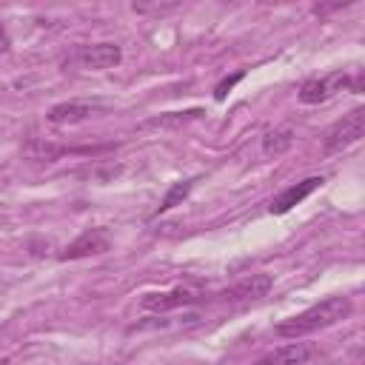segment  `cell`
<instances>
[{"label":"cell","mask_w":365,"mask_h":365,"mask_svg":"<svg viewBox=\"0 0 365 365\" xmlns=\"http://www.w3.org/2000/svg\"><path fill=\"white\" fill-rule=\"evenodd\" d=\"M351 314V299L348 297H328L311 308H305L302 314L297 317H288L277 325V334L279 336H305L311 331H319V328H328V325H336L339 319H345Z\"/></svg>","instance_id":"1"},{"label":"cell","mask_w":365,"mask_h":365,"mask_svg":"<svg viewBox=\"0 0 365 365\" xmlns=\"http://www.w3.org/2000/svg\"><path fill=\"white\" fill-rule=\"evenodd\" d=\"M342 88H351V91H362V74L356 71L354 77L342 74V71H334V74H325V77H314V80H305L302 88H299V100L305 106H317V103H325L328 97H334L336 91Z\"/></svg>","instance_id":"2"},{"label":"cell","mask_w":365,"mask_h":365,"mask_svg":"<svg viewBox=\"0 0 365 365\" xmlns=\"http://www.w3.org/2000/svg\"><path fill=\"white\" fill-rule=\"evenodd\" d=\"M362 131H365V108H354V111L342 114V120H336L328 128V134L322 140V151L325 154H336V151L354 145L362 137Z\"/></svg>","instance_id":"3"},{"label":"cell","mask_w":365,"mask_h":365,"mask_svg":"<svg viewBox=\"0 0 365 365\" xmlns=\"http://www.w3.org/2000/svg\"><path fill=\"white\" fill-rule=\"evenodd\" d=\"M111 248V237L106 228H86L74 242H68L57 257L60 259H83V257H97Z\"/></svg>","instance_id":"4"},{"label":"cell","mask_w":365,"mask_h":365,"mask_svg":"<svg viewBox=\"0 0 365 365\" xmlns=\"http://www.w3.org/2000/svg\"><path fill=\"white\" fill-rule=\"evenodd\" d=\"M108 106L100 103V100H66V103H57L48 108V123L54 125H66V123H80V120H88L100 111H106Z\"/></svg>","instance_id":"5"},{"label":"cell","mask_w":365,"mask_h":365,"mask_svg":"<svg viewBox=\"0 0 365 365\" xmlns=\"http://www.w3.org/2000/svg\"><path fill=\"white\" fill-rule=\"evenodd\" d=\"M205 302V294L197 288H171L165 294H145L143 297V308L145 311H171V308H185V305H197Z\"/></svg>","instance_id":"6"},{"label":"cell","mask_w":365,"mask_h":365,"mask_svg":"<svg viewBox=\"0 0 365 365\" xmlns=\"http://www.w3.org/2000/svg\"><path fill=\"white\" fill-rule=\"evenodd\" d=\"M74 60L83 66V68H94V71H103V68H111L123 60V48L117 43H94V46H80L74 51Z\"/></svg>","instance_id":"7"},{"label":"cell","mask_w":365,"mask_h":365,"mask_svg":"<svg viewBox=\"0 0 365 365\" xmlns=\"http://www.w3.org/2000/svg\"><path fill=\"white\" fill-rule=\"evenodd\" d=\"M274 285V277L271 274H251L245 279H240L237 285H231L228 291L220 294L222 302H254L259 297H265Z\"/></svg>","instance_id":"8"},{"label":"cell","mask_w":365,"mask_h":365,"mask_svg":"<svg viewBox=\"0 0 365 365\" xmlns=\"http://www.w3.org/2000/svg\"><path fill=\"white\" fill-rule=\"evenodd\" d=\"M322 182H325V177H305V180H299V182H294V185L282 188V191L271 200L268 211H271V214H288V211H291L294 205H299L308 194H314Z\"/></svg>","instance_id":"9"},{"label":"cell","mask_w":365,"mask_h":365,"mask_svg":"<svg viewBox=\"0 0 365 365\" xmlns=\"http://www.w3.org/2000/svg\"><path fill=\"white\" fill-rule=\"evenodd\" d=\"M314 351L317 348L308 342H288V345H279V348L262 354L254 365H302L305 359L314 356Z\"/></svg>","instance_id":"10"},{"label":"cell","mask_w":365,"mask_h":365,"mask_svg":"<svg viewBox=\"0 0 365 365\" xmlns=\"http://www.w3.org/2000/svg\"><path fill=\"white\" fill-rule=\"evenodd\" d=\"M66 151H103V148H66V145H51V143H46V140H31V143H26V148H23V154L26 157H31V160H57L60 154H66Z\"/></svg>","instance_id":"11"},{"label":"cell","mask_w":365,"mask_h":365,"mask_svg":"<svg viewBox=\"0 0 365 365\" xmlns=\"http://www.w3.org/2000/svg\"><path fill=\"white\" fill-rule=\"evenodd\" d=\"M294 145V131L291 128H277V131H268L265 137H262V151L265 154H282V151H288Z\"/></svg>","instance_id":"12"},{"label":"cell","mask_w":365,"mask_h":365,"mask_svg":"<svg viewBox=\"0 0 365 365\" xmlns=\"http://www.w3.org/2000/svg\"><path fill=\"white\" fill-rule=\"evenodd\" d=\"M191 185H194V180H180V182H174L171 188H168V194H165V200L160 202V208L154 211V214H165V211H171L177 202H182L185 197H188V191H191Z\"/></svg>","instance_id":"13"},{"label":"cell","mask_w":365,"mask_h":365,"mask_svg":"<svg viewBox=\"0 0 365 365\" xmlns=\"http://www.w3.org/2000/svg\"><path fill=\"white\" fill-rule=\"evenodd\" d=\"M202 114V108H191V111H174V114H160V117H151V120H145L143 125L145 128H154V125H180V123H185V120H197Z\"/></svg>","instance_id":"14"},{"label":"cell","mask_w":365,"mask_h":365,"mask_svg":"<svg viewBox=\"0 0 365 365\" xmlns=\"http://www.w3.org/2000/svg\"><path fill=\"white\" fill-rule=\"evenodd\" d=\"M242 77H245V71H237V74H231V77L220 80V86L214 88V97H217V100H222V97H225V94H228V91H231V88H234V86H237Z\"/></svg>","instance_id":"15"},{"label":"cell","mask_w":365,"mask_h":365,"mask_svg":"<svg viewBox=\"0 0 365 365\" xmlns=\"http://www.w3.org/2000/svg\"><path fill=\"white\" fill-rule=\"evenodd\" d=\"M9 48H11V37H9L6 26H0V54H6Z\"/></svg>","instance_id":"16"},{"label":"cell","mask_w":365,"mask_h":365,"mask_svg":"<svg viewBox=\"0 0 365 365\" xmlns=\"http://www.w3.org/2000/svg\"><path fill=\"white\" fill-rule=\"evenodd\" d=\"M0 365H6V359H0Z\"/></svg>","instance_id":"17"}]
</instances>
